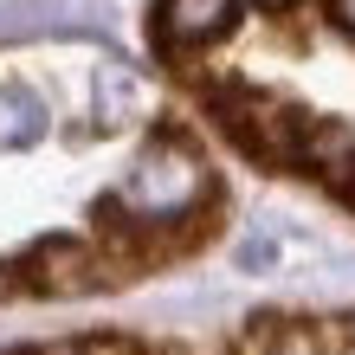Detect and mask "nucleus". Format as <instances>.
Segmentation results:
<instances>
[{
	"mask_svg": "<svg viewBox=\"0 0 355 355\" xmlns=\"http://www.w3.org/2000/svg\"><path fill=\"white\" fill-rule=\"evenodd\" d=\"M214 116H220V130L233 136V149L265 162V168H304V162H310V130H317V123L297 116L278 97H265V91H245V85L220 91Z\"/></svg>",
	"mask_w": 355,
	"mask_h": 355,
	"instance_id": "obj_2",
	"label": "nucleus"
},
{
	"mask_svg": "<svg viewBox=\"0 0 355 355\" xmlns=\"http://www.w3.org/2000/svg\"><path fill=\"white\" fill-rule=\"evenodd\" d=\"M71 355H142V349H136L130 336H85Z\"/></svg>",
	"mask_w": 355,
	"mask_h": 355,
	"instance_id": "obj_6",
	"label": "nucleus"
},
{
	"mask_svg": "<svg viewBox=\"0 0 355 355\" xmlns=\"http://www.w3.org/2000/svg\"><path fill=\"white\" fill-rule=\"evenodd\" d=\"M19 271V291H46V297H78V291H91L103 278V259L91 252V245H78V239H46V245H33L26 259L13 265Z\"/></svg>",
	"mask_w": 355,
	"mask_h": 355,
	"instance_id": "obj_3",
	"label": "nucleus"
},
{
	"mask_svg": "<svg viewBox=\"0 0 355 355\" xmlns=\"http://www.w3.org/2000/svg\"><path fill=\"white\" fill-rule=\"evenodd\" d=\"M200 194H207V162L187 149L181 136H155L149 149H142V162L130 168V181L97 207V220H103L110 239H136V233H149V226L187 220L200 207Z\"/></svg>",
	"mask_w": 355,
	"mask_h": 355,
	"instance_id": "obj_1",
	"label": "nucleus"
},
{
	"mask_svg": "<svg viewBox=\"0 0 355 355\" xmlns=\"http://www.w3.org/2000/svg\"><path fill=\"white\" fill-rule=\"evenodd\" d=\"M233 7L239 0H162L155 33H162V46H207L233 26Z\"/></svg>",
	"mask_w": 355,
	"mask_h": 355,
	"instance_id": "obj_4",
	"label": "nucleus"
},
{
	"mask_svg": "<svg viewBox=\"0 0 355 355\" xmlns=\"http://www.w3.org/2000/svg\"><path fill=\"white\" fill-rule=\"evenodd\" d=\"M252 7H284V0H252Z\"/></svg>",
	"mask_w": 355,
	"mask_h": 355,
	"instance_id": "obj_8",
	"label": "nucleus"
},
{
	"mask_svg": "<svg viewBox=\"0 0 355 355\" xmlns=\"http://www.w3.org/2000/svg\"><path fill=\"white\" fill-rule=\"evenodd\" d=\"M46 136V103L26 85H0V149H26Z\"/></svg>",
	"mask_w": 355,
	"mask_h": 355,
	"instance_id": "obj_5",
	"label": "nucleus"
},
{
	"mask_svg": "<svg viewBox=\"0 0 355 355\" xmlns=\"http://www.w3.org/2000/svg\"><path fill=\"white\" fill-rule=\"evenodd\" d=\"M329 13H336V26L355 39V0H329Z\"/></svg>",
	"mask_w": 355,
	"mask_h": 355,
	"instance_id": "obj_7",
	"label": "nucleus"
}]
</instances>
